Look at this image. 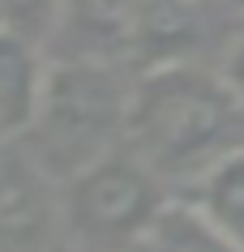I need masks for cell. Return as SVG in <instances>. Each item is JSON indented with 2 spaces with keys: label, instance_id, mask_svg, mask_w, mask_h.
Returning a JSON list of instances; mask_svg holds the SVG:
<instances>
[{
  "label": "cell",
  "instance_id": "obj_11",
  "mask_svg": "<svg viewBox=\"0 0 244 252\" xmlns=\"http://www.w3.org/2000/svg\"><path fill=\"white\" fill-rule=\"evenodd\" d=\"M223 4H231V9H236V13H244V0H223Z\"/></svg>",
  "mask_w": 244,
  "mask_h": 252
},
{
  "label": "cell",
  "instance_id": "obj_5",
  "mask_svg": "<svg viewBox=\"0 0 244 252\" xmlns=\"http://www.w3.org/2000/svg\"><path fill=\"white\" fill-rule=\"evenodd\" d=\"M137 13H141V0H65L56 39L65 43V56L111 60L133 52Z\"/></svg>",
  "mask_w": 244,
  "mask_h": 252
},
{
  "label": "cell",
  "instance_id": "obj_6",
  "mask_svg": "<svg viewBox=\"0 0 244 252\" xmlns=\"http://www.w3.org/2000/svg\"><path fill=\"white\" fill-rule=\"evenodd\" d=\"M43 81H47L43 47L13 30H0V141L22 137L30 128Z\"/></svg>",
  "mask_w": 244,
  "mask_h": 252
},
{
  "label": "cell",
  "instance_id": "obj_1",
  "mask_svg": "<svg viewBox=\"0 0 244 252\" xmlns=\"http://www.w3.org/2000/svg\"><path fill=\"white\" fill-rule=\"evenodd\" d=\"M244 103L223 73H206L189 60L154 64L133 86L129 141L163 180H197L240 141Z\"/></svg>",
  "mask_w": 244,
  "mask_h": 252
},
{
  "label": "cell",
  "instance_id": "obj_7",
  "mask_svg": "<svg viewBox=\"0 0 244 252\" xmlns=\"http://www.w3.org/2000/svg\"><path fill=\"white\" fill-rule=\"evenodd\" d=\"M133 252H244L218 231L197 201H167Z\"/></svg>",
  "mask_w": 244,
  "mask_h": 252
},
{
  "label": "cell",
  "instance_id": "obj_8",
  "mask_svg": "<svg viewBox=\"0 0 244 252\" xmlns=\"http://www.w3.org/2000/svg\"><path fill=\"white\" fill-rule=\"evenodd\" d=\"M197 210L210 222L244 248V146H236L231 154H223L218 162H210L197 180H193V197Z\"/></svg>",
  "mask_w": 244,
  "mask_h": 252
},
{
  "label": "cell",
  "instance_id": "obj_4",
  "mask_svg": "<svg viewBox=\"0 0 244 252\" xmlns=\"http://www.w3.org/2000/svg\"><path fill=\"white\" fill-rule=\"evenodd\" d=\"M56 235H69L56 175L17 137L0 141V252H43Z\"/></svg>",
  "mask_w": 244,
  "mask_h": 252
},
{
  "label": "cell",
  "instance_id": "obj_10",
  "mask_svg": "<svg viewBox=\"0 0 244 252\" xmlns=\"http://www.w3.org/2000/svg\"><path fill=\"white\" fill-rule=\"evenodd\" d=\"M218 73H223V81L231 86V94L244 103V34L227 47V56H223V64H218Z\"/></svg>",
  "mask_w": 244,
  "mask_h": 252
},
{
  "label": "cell",
  "instance_id": "obj_9",
  "mask_svg": "<svg viewBox=\"0 0 244 252\" xmlns=\"http://www.w3.org/2000/svg\"><path fill=\"white\" fill-rule=\"evenodd\" d=\"M60 13H65V0H0V30H13L22 39L47 47L56 39Z\"/></svg>",
  "mask_w": 244,
  "mask_h": 252
},
{
  "label": "cell",
  "instance_id": "obj_3",
  "mask_svg": "<svg viewBox=\"0 0 244 252\" xmlns=\"http://www.w3.org/2000/svg\"><path fill=\"white\" fill-rule=\"evenodd\" d=\"M65 226L69 239L86 252H129L150 231L167 205L163 197V175L141 154L111 150L65 184Z\"/></svg>",
  "mask_w": 244,
  "mask_h": 252
},
{
  "label": "cell",
  "instance_id": "obj_2",
  "mask_svg": "<svg viewBox=\"0 0 244 252\" xmlns=\"http://www.w3.org/2000/svg\"><path fill=\"white\" fill-rule=\"evenodd\" d=\"M129 111L133 86L111 68V60L65 56L47 64L39 111L22 137H30L26 150L65 184L129 137Z\"/></svg>",
  "mask_w": 244,
  "mask_h": 252
}]
</instances>
